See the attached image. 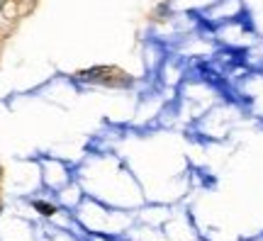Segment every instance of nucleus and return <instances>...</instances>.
<instances>
[{"mask_svg":"<svg viewBox=\"0 0 263 241\" xmlns=\"http://www.w3.org/2000/svg\"><path fill=\"white\" fill-rule=\"evenodd\" d=\"M34 207H37V210H42L44 214H54V207H51V205H47V202H34Z\"/></svg>","mask_w":263,"mask_h":241,"instance_id":"f257e3e1","label":"nucleus"}]
</instances>
